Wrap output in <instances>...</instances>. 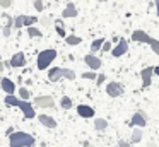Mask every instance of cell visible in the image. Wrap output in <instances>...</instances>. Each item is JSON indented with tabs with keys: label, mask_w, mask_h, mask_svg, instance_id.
<instances>
[{
	"label": "cell",
	"mask_w": 159,
	"mask_h": 147,
	"mask_svg": "<svg viewBox=\"0 0 159 147\" xmlns=\"http://www.w3.org/2000/svg\"><path fill=\"white\" fill-rule=\"evenodd\" d=\"M5 104H7V106H17L19 109H22V113H24L26 118H29V120L36 116L34 106H33L29 101H22L21 98H16L14 94H12V96H5Z\"/></svg>",
	"instance_id": "6da1fadb"
},
{
	"label": "cell",
	"mask_w": 159,
	"mask_h": 147,
	"mask_svg": "<svg viewBox=\"0 0 159 147\" xmlns=\"http://www.w3.org/2000/svg\"><path fill=\"white\" fill-rule=\"evenodd\" d=\"M34 142V137L26 132H14L12 135H9V145L11 147H33Z\"/></svg>",
	"instance_id": "7a4b0ae2"
},
{
	"label": "cell",
	"mask_w": 159,
	"mask_h": 147,
	"mask_svg": "<svg viewBox=\"0 0 159 147\" xmlns=\"http://www.w3.org/2000/svg\"><path fill=\"white\" fill-rule=\"evenodd\" d=\"M57 58V50L53 48H48V50H43L38 53V58H36V65H38L39 70H46L50 67L53 60Z\"/></svg>",
	"instance_id": "3957f363"
},
{
	"label": "cell",
	"mask_w": 159,
	"mask_h": 147,
	"mask_svg": "<svg viewBox=\"0 0 159 147\" xmlns=\"http://www.w3.org/2000/svg\"><path fill=\"white\" fill-rule=\"evenodd\" d=\"M145 123H147V116H145V113L142 111V109H139L130 120V126H139V128H142V126H145Z\"/></svg>",
	"instance_id": "277c9868"
},
{
	"label": "cell",
	"mask_w": 159,
	"mask_h": 147,
	"mask_svg": "<svg viewBox=\"0 0 159 147\" xmlns=\"http://www.w3.org/2000/svg\"><path fill=\"white\" fill-rule=\"evenodd\" d=\"M106 94L110 96V98H118V96L123 94V87H121V84H118V82H110V84L106 85Z\"/></svg>",
	"instance_id": "5b68a950"
},
{
	"label": "cell",
	"mask_w": 159,
	"mask_h": 147,
	"mask_svg": "<svg viewBox=\"0 0 159 147\" xmlns=\"http://www.w3.org/2000/svg\"><path fill=\"white\" fill-rule=\"evenodd\" d=\"M132 41H137V43H147V44H151V41H152V36H149L145 31H142V29H137V31H134L132 33Z\"/></svg>",
	"instance_id": "8992f818"
},
{
	"label": "cell",
	"mask_w": 159,
	"mask_h": 147,
	"mask_svg": "<svg viewBox=\"0 0 159 147\" xmlns=\"http://www.w3.org/2000/svg\"><path fill=\"white\" fill-rule=\"evenodd\" d=\"M55 104L52 96H36L34 99V106L36 108H52Z\"/></svg>",
	"instance_id": "52a82bcc"
},
{
	"label": "cell",
	"mask_w": 159,
	"mask_h": 147,
	"mask_svg": "<svg viewBox=\"0 0 159 147\" xmlns=\"http://www.w3.org/2000/svg\"><path fill=\"white\" fill-rule=\"evenodd\" d=\"M128 51V41L127 39H120V43L116 44V46H113V50H111V55H113L115 58L121 57V55H125Z\"/></svg>",
	"instance_id": "ba28073f"
},
{
	"label": "cell",
	"mask_w": 159,
	"mask_h": 147,
	"mask_svg": "<svg viewBox=\"0 0 159 147\" xmlns=\"http://www.w3.org/2000/svg\"><path fill=\"white\" fill-rule=\"evenodd\" d=\"M152 74H154V67H145L144 70L140 72V77H142V87H144V89L151 85Z\"/></svg>",
	"instance_id": "9c48e42d"
},
{
	"label": "cell",
	"mask_w": 159,
	"mask_h": 147,
	"mask_svg": "<svg viewBox=\"0 0 159 147\" xmlns=\"http://www.w3.org/2000/svg\"><path fill=\"white\" fill-rule=\"evenodd\" d=\"M84 62H86V65L91 70H98V68L101 67V60L96 55H86V57H84Z\"/></svg>",
	"instance_id": "30bf717a"
},
{
	"label": "cell",
	"mask_w": 159,
	"mask_h": 147,
	"mask_svg": "<svg viewBox=\"0 0 159 147\" xmlns=\"http://www.w3.org/2000/svg\"><path fill=\"white\" fill-rule=\"evenodd\" d=\"M26 65V55L22 53V51H19V53H16L14 57L11 58V67L14 68H19V67H24Z\"/></svg>",
	"instance_id": "8fae6325"
},
{
	"label": "cell",
	"mask_w": 159,
	"mask_h": 147,
	"mask_svg": "<svg viewBox=\"0 0 159 147\" xmlns=\"http://www.w3.org/2000/svg\"><path fill=\"white\" fill-rule=\"evenodd\" d=\"M62 77H63V67L50 68V72H48V80L50 82H57V80H60Z\"/></svg>",
	"instance_id": "7c38bea8"
},
{
	"label": "cell",
	"mask_w": 159,
	"mask_h": 147,
	"mask_svg": "<svg viewBox=\"0 0 159 147\" xmlns=\"http://www.w3.org/2000/svg\"><path fill=\"white\" fill-rule=\"evenodd\" d=\"M77 115L82 116V118H93L94 116V109L87 104H79L77 106Z\"/></svg>",
	"instance_id": "4fadbf2b"
},
{
	"label": "cell",
	"mask_w": 159,
	"mask_h": 147,
	"mask_svg": "<svg viewBox=\"0 0 159 147\" xmlns=\"http://www.w3.org/2000/svg\"><path fill=\"white\" fill-rule=\"evenodd\" d=\"M0 87L7 92V96H12V94H14V91H16V84L11 80V79H2V82H0Z\"/></svg>",
	"instance_id": "5bb4252c"
},
{
	"label": "cell",
	"mask_w": 159,
	"mask_h": 147,
	"mask_svg": "<svg viewBox=\"0 0 159 147\" xmlns=\"http://www.w3.org/2000/svg\"><path fill=\"white\" fill-rule=\"evenodd\" d=\"M38 120H39L41 125L46 126V128H55V126H57V122L52 118V116H48V115H39Z\"/></svg>",
	"instance_id": "9a60e30c"
},
{
	"label": "cell",
	"mask_w": 159,
	"mask_h": 147,
	"mask_svg": "<svg viewBox=\"0 0 159 147\" xmlns=\"http://www.w3.org/2000/svg\"><path fill=\"white\" fill-rule=\"evenodd\" d=\"M62 17L63 19H70V17H77V7L74 3H69V5L63 9L62 12Z\"/></svg>",
	"instance_id": "2e32d148"
},
{
	"label": "cell",
	"mask_w": 159,
	"mask_h": 147,
	"mask_svg": "<svg viewBox=\"0 0 159 147\" xmlns=\"http://www.w3.org/2000/svg\"><path fill=\"white\" fill-rule=\"evenodd\" d=\"M94 128L99 130V132H103V130L108 128V122L104 118H94Z\"/></svg>",
	"instance_id": "e0dca14e"
},
{
	"label": "cell",
	"mask_w": 159,
	"mask_h": 147,
	"mask_svg": "<svg viewBox=\"0 0 159 147\" xmlns=\"http://www.w3.org/2000/svg\"><path fill=\"white\" fill-rule=\"evenodd\" d=\"M55 27H57V34H58L60 38H67V33H65V27H63L62 19H57L55 21Z\"/></svg>",
	"instance_id": "ac0fdd59"
},
{
	"label": "cell",
	"mask_w": 159,
	"mask_h": 147,
	"mask_svg": "<svg viewBox=\"0 0 159 147\" xmlns=\"http://www.w3.org/2000/svg\"><path fill=\"white\" fill-rule=\"evenodd\" d=\"M65 43L70 44V46H75V44H80V43H82V38L74 36V34H69V36L65 38Z\"/></svg>",
	"instance_id": "d6986e66"
},
{
	"label": "cell",
	"mask_w": 159,
	"mask_h": 147,
	"mask_svg": "<svg viewBox=\"0 0 159 147\" xmlns=\"http://www.w3.org/2000/svg\"><path fill=\"white\" fill-rule=\"evenodd\" d=\"M103 44H104V39L103 38H98V39H94L93 43H91V51H98V50H101L103 48Z\"/></svg>",
	"instance_id": "ffe728a7"
},
{
	"label": "cell",
	"mask_w": 159,
	"mask_h": 147,
	"mask_svg": "<svg viewBox=\"0 0 159 147\" xmlns=\"http://www.w3.org/2000/svg\"><path fill=\"white\" fill-rule=\"evenodd\" d=\"M28 36H29V38H41L43 33L38 29V27L31 26V27H28Z\"/></svg>",
	"instance_id": "44dd1931"
},
{
	"label": "cell",
	"mask_w": 159,
	"mask_h": 147,
	"mask_svg": "<svg viewBox=\"0 0 159 147\" xmlns=\"http://www.w3.org/2000/svg\"><path fill=\"white\" fill-rule=\"evenodd\" d=\"M60 106H62L63 109H70L72 108V99H70L69 96H62V99H60Z\"/></svg>",
	"instance_id": "7402d4cb"
},
{
	"label": "cell",
	"mask_w": 159,
	"mask_h": 147,
	"mask_svg": "<svg viewBox=\"0 0 159 147\" xmlns=\"http://www.w3.org/2000/svg\"><path fill=\"white\" fill-rule=\"evenodd\" d=\"M142 140V130L140 128H135L132 132V144H139Z\"/></svg>",
	"instance_id": "603a6c76"
},
{
	"label": "cell",
	"mask_w": 159,
	"mask_h": 147,
	"mask_svg": "<svg viewBox=\"0 0 159 147\" xmlns=\"http://www.w3.org/2000/svg\"><path fill=\"white\" fill-rule=\"evenodd\" d=\"M26 19H28V16H17L14 19V27L16 29H19V27H22L26 24Z\"/></svg>",
	"instance_id": "cb8c5ba5"
},
{
	"label": "cell",
	"mask_w": 159,
	"mask_h": 147,
	"mask_svg": "<svg viewBox=\"0 0 159 147\" xmlns=\"http://www.w3.org/2000/svg\"><path fill=\"white\" fill-rule=\"evenodd\" d=\"M63 77L69 79V80H74V79H75V72H74L72 68H63Z\"/></svg>",
	"instance_id": "d4e9b609"
},
{
	"label": "cell",
	"mask_w": 159,
	"mask_h": 147,
	"mask_svg": "<svg viewBox=\"0 0 159 147\" xmlns=\"http://www.w3.org/2000/svg\"><path fill=\"white\" fill-rule=\"evenodd\" d=\"M29 96H31V94H29V91H28L26 87H21V89H19V98H21L22 101H26V99H29Z\"/></svg>",
	"instance_id": "484cf974"
},
{
	"label": "cell",
	"mask_w": 159,
	"mask_h": 147,
	"mask_svg": "<svg viewBox=\"0 0 159 147\" xmlns=\"http://www.w3.org/2000/svg\"><path fill=\"white\" fill-rule=\"evenodd\" d=\"M82 79H87V80H96L98 79V74H94V70H91V72H84L82 74Z\"/></svg>",
	"instance_id": "4316f807"
},
{
	"label": "cell",
	"mask_w": 159,
	"mask_h": 147,
	"mask_svg": "<svg viewBox=\"0 0 159 147\" xmlns=\"http://www.w3.org/2000/svg\"><path fill=\"white\" fill-rule=\"evenodd\" d=\"M38 21H39V19H36V16H28V19H26V24H24V26L31 27V26H34Z\"/></svg>",
	"instance_id": "83f0119b"
},
{
	"label": "cell",
	"mask_w": 159,
	"mask_h": 147,
	"mask_svg": "<svg viewBox=\"0 0 159 147\" xmlns=\"http://www.w3.org/2000/svg\"><path fill=\"white\" fill-rule=\"evenodd\" d=\"M151 48H152V51H154L156 55H159V41H157V39H154V38H152V41H151Z\"/></svg>",
	"instance_id": "f1b7e54d"
},
{
	"label": "cell",
	"mask_w": 159,
	"mask_h": 147,
	"mask_svg": "<svg viewBox=\"0 0 159 147\" xmlns=\"http://www.w3.org/2000/svg\"><path fill=\"white\" fill-rule=\"evenodd\" d=\"M33 7H34L38 12H41L43 9H45V5H43V0H34V3H33Z\"/></svg>",
	"instance_id": "f546056e"
},
{
	"label": "cell",
	"mask_w": 159,
	"mask_h": 147,
	"mask_svg": "<svg viewBox=\"0 0 159 147\" xmlns=\"http://www.w3.org/2000/svg\"><path fill=\"white\" fill-rule=\"evenodd\" d=\"M111 50H113V43H111V41H104L103 51H111Z\"/></svg>",
	"instance_id": "4dcf8cb0"
},
{
	"label": "cell",
	"mask_w": 159,
	"mask_h": 147,
	"mask_svg": "<svg viewBox=\"0 0 159 147\" xmlns=\"http://www.w3.org/2000/svg\"><path fill=\"white\" fill-rule=\"evenodd\" d=\"M39 22L45 27H50V22H52V21H50V17H39Z\"/></svg>",
	"instance_id": "1f68e13d"
},
{
	"label": "cell",
	"mask_w": 159,
	"mask_h": 147,
	"mask_svg": "<svg viewBox=\"0 0 159 147\" xmlns=\"http://www.w3.org/2000/svg\"><path fill=\"white\" fill-rule=\"evenodd\" d=\"M12 5V0H0V7H4V9H7V7Z\"/></svg>",
	"instance_id": "d6a6232c"
},
{
	"label": "cell",
	"mask_w": 159,
	"mask_h": 147,
	"mask_svg": "<svg viewBox=\"0 0 159 147\" xmlns=\"http://www.w3.org/2000/svg\"><path fill=\"white\" fill-rule=\"evenodd\" d=\"M104 77H106V75L104 74H98V79H96V82H98V85H101L104 82Z\"/></svg>",
	"instance_id": "836d02e7"
},
{
	"label": "cell",
	"mask_w": 159,
	"mask_h": 147,
	"mask_svg": "<svg viewBox=\"0 0 159 147\" xmlns=\"http://www.w3.org/2000/svg\"><path fill=\"white\" fill-rule=\"evenodd\" d=\"M118 147H130V144L125 142V140H120V142H118Z\"/></svg>",
	"instance_id": "e575fe53"
},
{
	"label": "cell",
	"mask_w": 159,
	"mask_h": 147,
	"mask_svg": "<svg viewBox=\"0 0 159 147\" xmlns=\"http://www.w3.org/2000/svg\"><path fill=\"white\" fill-rule=\"evenodd\" d=\"M4 68H5V63H4V62H0V74L4 72Z\"/></svg>",
	"instance_id": "d590c367"
},
{
	"label": "cell",
	"mask_w": 159,
	"mask_h": 147,
	"mask_svg": "<svg viewBox=\"0 0 159 147\" xmlns=\"http://www.w3.org/2000/svg\"><path fill=\"white\" fill-rule=\"evenodd\" d=\"M156 12H157V16H159V0H156Z\"/></svg>",
	"instance_id": "8d00e7d4"
},
{
	"label": "cell",
	"mask_w": 159,
	"mask_h": 147,
	"mask_svg": "<svg viewBox=\"0 0 159 147\" xmlns=\"http://www.w3.org/2000/svg\"><path fill=\"white\" fill-rule=\"evenodd\" d=\"M154 74H156V75H157V77H159V67H154Z\"/></svg>",
	"instance_id": "74e56055"
},
{
	"label": "cell",
	"mask_w": 159,
	"mask_h": 147,
	"mask_svg": "<svg viewBox=\"0 0 159 147\" xmlns=\"http://www.w3.org/2000/svg\"><path fill=\"white\" fill-rule=\"evenodd\" d=\"M147 147H157V145H156L154 142H149V144H147Z\"/></svg>",
	"instance_id": "f35d334b"
},
{
	"label": "cell",
	"mask_w": 159,
	"mask_h": 147,
	"mask_svg": "<svg viewBox=\"0 0 159 147\" xmlns=\"http://www.w3.org/2000/svg\"><path fill=\"white\" fill-rule=\"evenodd\" d=\"M0 82H2V75H0Z\"/></svg>",
	"instance_id": "ab89813d"
}]
</instances>
